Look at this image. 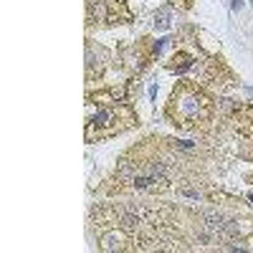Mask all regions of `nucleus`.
I'll return each mask as SVG.
<instances>
[{"label": "nucleus", "instance_id": "obj_1", "mask_svg": "<svg viewBox=\"0 0 253 253\" xmlns=\"http://www.w3.org/2000/svg\"><path fill=\"white\" fill-rule=\"evenodd\" d=\"M167 117L182 129H193L213 117V99L195 81H180L167 101Z\"/></svg>", "mask_w": 253, "mask_h": 253}, {"label": "nucleus", "instance_id": "obj_2", "mask_svg": "<svg viewBox=\"0 0 253 253\" xmlns=\"http://www.w3.org/2000/svg\"><path fill=\"white\" fill-rule=\"evenodd\" d=\"M137 124V114L129 104H101V109L86 119V142L107 139L119 132H126Z\"/></svg>", "mask_w": 253, "mask_h": 253}, {"label": "nucleus", "instance_id": "obj_3", "mask_svg": "<svg viewBox=\"0 0 253 253\" xmlns=\"http://www.w3.org/2000/svg\"><path fill=\"white\" fill-rule=\"evenodd\" d=\"M86 18L89 23L114 26V23H129L132 10L126 0H86Z\"/></svg>", "mask_w": 253, "mask_h": 253}, {"label": "nucleus", "instance_id": "obj_4", "mask_svg": "<svg viewBox=\"0 0 253 253\" xmlns=\"http://www.w3.org/2000/svg\"><path fill=\"white\" fill-rule=\"evenodd\" d=\"M190 66H193V58H190L187 53H175V56H172V63H170L172 71L182 74V71H187Z\"/></svg>", "mask_w": 253, "mask_h": 253}, {"label": "nucleus", "instance_id": "obj_5", "mask_svg": "<svg viewBox=\"0 0 253 253\" xmlns=\"http://www.w3.org/2000/svg\"><path fill=\"white\" fill-rule=\"evenodd\" d=\"M155 28H160V31L170 28V10H167V8H162V10L155 13Z\"/></svg>", "mask_w": 253, "mask_h": 253}, {"label": "nucleus", "instance_id": "obj_6", "mask_svg": "<svg viewBox=\"0 0 253 253\" xmlns=\"http://www.w3.org/2000/svg\"><path fill=\"white\" fill-rule=\"evenodd\" d=\"M170 5H172V8H182V10H187L190 5H193V0H170Z\"/></svg>", "mask_w": 253, "mask_h": 253}, {"label": "nucleus", "instance_id": "obj_7", "mask_svg": "<svg viewBox=\"0 0 253 253\" xmlns=\"http://www.w3.org/2000/svg\"><path fill=\"white\" fill-rule=\"evenodd\" d=\"M230 5H233V10H241V8H243V0H233Z\"/></svg>", "mask_w": 253, "mask_h": 253}, {"label": "nucleus", "instance_id": "obj_8", "mask_svg": "<svg viewBox=\"0 0 253 253\" xmlns=\"http://www.w3.org/2000/svg\"><path fill=\"white\" fill-rule=\"evenodd\" d=\"M157 96V84H152V86H150V99H155Z\"/></svg>", "mask_w": 253, "mask_h": 253}, {"label": "nucleus", "instance_id": "obj_9", "mask_svg": "<svg viewBox=\"0 0 253 253\" xmlns=\"http://www.w3.org/2000/svg\"><path fill=\"white\" fill-rule=\"evenodd\" d=\"M248 94H251V96H253V86H248Z\"/></svg>", "mask_w": 253, "mask_h": 253}, {"label": "nucleus", "instance_id": "obj_10", "mask_svg": "<svg viewBox=\"0 0 253 253\" xmlns=\"http://www.w3.org/2000/svg\"><path fill=\"white\" fill-rule=\"evenodd\" d=\"M251 5H253V0H251Z\"/></svg>", "mask_w": 253, "mask_h": 253}]
</instances>
